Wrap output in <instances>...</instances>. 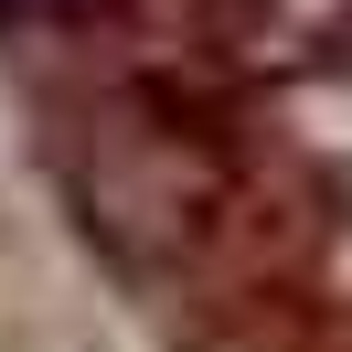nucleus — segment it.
Instances as JSON below:
<instances>
[{
	"label": "nucleus",
	"instance_id": "obj_1",
	"mask_svg": "<svg viewBox=\"0 0 352 352\" xmlns=\"http://www.w3.org/2000/svg\"><path fill=\"white\" fill-rule=\"evenodd\" d=\"M224 54L245 75H352V0H224Z\"/></svg>",
	"mask_w": 352,
	"mask_h": 352
},
{
	"label": "nucleus",
	"instance_id": "obj_2",
	"mask_svg": "<svg viewBox=\"0 0 352 352\" xmlns=\"http://www.w3.org/2000/svg\"><path fill=\"white\" fill-rule=\"evenodd\" d=\"M139 0H0V22H118Z\"/></svg>",
	"mask_w": 352,
	"mask_h": 352
}]
</instances>
